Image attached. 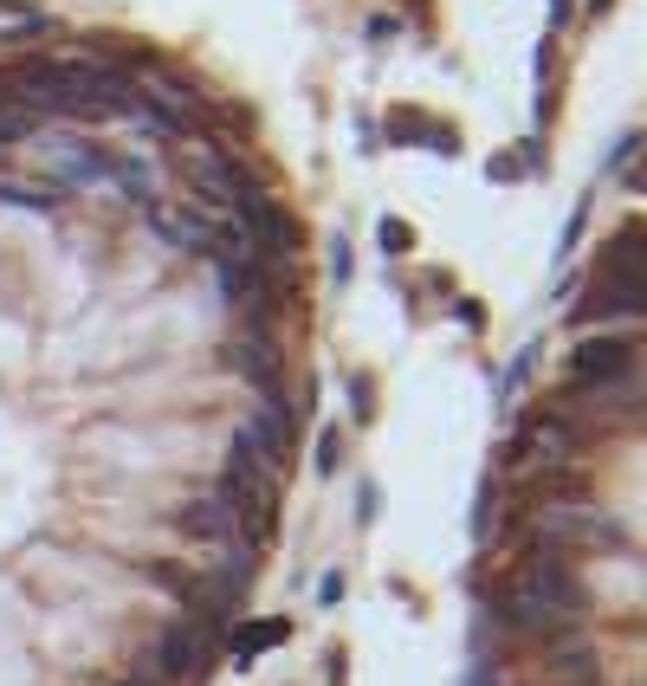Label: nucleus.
Returning <instances> with one entry per match:
<instances>
[{
  "label": "nucleus",
  "instance_id": "1",
  "mask_svg": "<svg viewBox=\"0 0 647 686\" xmlns=\"http://www.w3.org/2000/svg\"><path fill=\"white\" fill-rule=\"evenodd\" d=\"M570 382H576V389L641 382V343H635V337H583V343L570 350Z\"/></svg>",
  "mask_w": 647,
  "mask_h": 686
},
{
  "label": "nucleus",
  "instance_id": "2",
  "mask_svg": "<svg viewBox=\"0 0 647 686\" xmlns=\"http://www.w3.org/2000/svg\"><path fill=\"white\" fill-rule=\"evenodd\" d=\"M505 583L525 589V596H538V602H550V609H563V615L589 609V589L570 576V564H550V557H518V564L505 570Z\"/></svg>",
  "mask_w": 647,
  "mask_h": 686
},
{
  "label": "nucleus",
  "instance_id": "3",
  "mask_svg": "<svg viewBox=\"0 0 647 686\" xmlns=\"http://www.w3.org/2000/svg\"><path fill=\"white\" fill-rule=\"evenodd\" d=\"M214 667V635L201 622H175L156 648V674L162 680H201Z\"/></svg>",
  "mask_w": 647,
  "mask_h": 686
},
{
  "label": "nucleus",
  "instance_id": "4",
  "mask_svg": "<svg viewBox=\"0 0 647 686\" xmlns=\"http://www.w3.org/2000/svg\"><path fill=\"white\" fill-rule=\"evenodd\" d=\"M182 538H201V544H240V518H233L227 499H195L169 518Z\"/></svg>",
  "mask_w": 647,
  "mask_h": 686
},
{
  "label": "nucleus",
  "instance_id": "5",
  "mask_svg": "<svg viewBox=\"0 0 647 686\" xmlns=\"http://www.w3.org/2000/svg\"><path fill=\"white\" fill-rule=\"evenodd\" d=\"M647 311V292L641 285H609V279H596L583 292V305L570 311V324H602V318H641Z\"/></svg>",
  "mask_w": 647,
  "mask_h": 686
},
{
  "label": "nucleus",
  "instance_id": "6",
  "mask_svg": "<svg viewBox=\"0 0 647 686\" xmlns=\"http://www.w3.org/2000/svg\"><path fill=\"white\" fill-rule=\"evenodd\" d=\"M285 635H292V622H272V615H259V622L253 628H240V622H233V661H253V654H266L272 648V641H285Z\"/></svg>",
  "mask_w": 647,
  "mask_h": 686
},
{
  "label": "nucleus",
  "instance_id": "7",
  "mask_svg": "<svg viewBox=\"0 0 647 686\" xmlns=\"http://www.w3.org/2000/svg\"><path fill=\"white\" fill-rule=\"evenodd\" d=\"M337 460H343V441H337V428L318 441V473H337Z\"/></svg>",
  "mask_w": 647,
  "mask_h": 686
},
{
  "label": "nucleus",
  "instance_id": "8",
  "mask_svg": "<svg viewBox=\"0 0 647 686\" xmlns=\"http://www.w3.org/2000/svg\"><path fill=\"white\" fill-rule=\"evenodd\" d=\"M382 246H395V253H402V246H415V233H408L402 221H382Z\"/></svg>",
  "mask_w": 647,
  "mask_h": 686
},
{
  "label": "nucleus",
  "instance_id": "9",
  "mask_svg": "<svg viewBox=\"0 0 647 686\" xmlns=\"http://www.w3.org/2000/svg\"><path fill=\"white\" fill-rule=\"evenodd\" d=\"M117 686H169V680H162V674H156V667H143V674H123Z\"/></svg>",
  "mask_w": 647,
  "mask_h": 686
}]
</instances>
